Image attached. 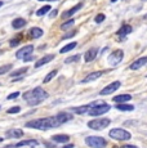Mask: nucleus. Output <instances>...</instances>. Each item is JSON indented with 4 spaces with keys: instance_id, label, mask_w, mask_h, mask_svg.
I'll return each instance as SVG.
<instances>
[{
    "instance_id": "1",
    "label": "nucleus",
    "mask_w": 147,
    "mask_h": 148,
    "mask_svg": "<svg viewBox=\"0 0 147 148\" xmlns=\"http://www.w3.org/2000/svg\"><path fill=\"white\" fill-rule=\"evenodd\" d=\"M59 125L61 124H59V121L56 117L38 119V120L26 122V127H32V129H38V130H48V129H52V127H58Z\"/></svg>"
},
{
    "instance_id": "2",
    "label": "nucleus",
    "mask_w": 147,
    "mask_h": 148,
    "mask_svg": "<svg viewBox=\"0 0 147 148\" xmlns=\"http://www.w3.org/2000/svg\"><path fill=\"white\" fill-rule=\"evenodd\" d=\"M22 97H23V99L30 106H36V104H40L41 102H44L45 99L48 98V93L45 92L44 89L38 86V88H35V89L26 92Z\"/></svg>"
},
{
    "instance_id": "3",
    "label": "nucleus",
    "mask_w": 147,
    "mask_h": 148,
    "mask_svg": "<svg viewBox=\"0 0 147 148\" xmlns=\"http://www.w3.org/2000/svg\"><path fill=\"white\" fill-rule=\"evenodd\" d=\"M109 136L110 138H112V139H115V140H120V142L129 140V139L132 138L131 133H129L128 130H125V129H121V127H115V129L110 130Z\"/></svg>"
},
{
    "instance_id": "4",
    "label": "nucleus",
    "mask_w": 147,
    "mask_h": 148,
    "mask_svg": "<svg viewBox=\"0 0 147 148\" xmlns=\"http://www.w3.org/2000/svg\"><path fill=\"white\" fill-rule=\"evenodd\" d=\"M85 144L89 146L90 148H104L107 146V142L102 136L90 135V136H87L85 138Z\"/></svg>"
},
{
    "instance_id": "5",
    "label": "nucleus",
    "mask_w": 147,
    "mask_h": 148,
    "mask_svg": "<svg viewBox=\"0 0 147 148\" xmlns=\"http://www.w3.org/2000/svg\"><path fill=\"white\" fill-rule=\"evenodd\" d=\"M110 124H111L110 119H94L88 122V127H90L92 130H103Z\"/></svg>"
},
{
    "instance_id": "6",
    "label": "nucleus",
    "mask_w": 147,
    "mask_h": 148,
    "mask_svg": "<svg viewBox=\"0 0 147 148\" xmlns=\"http://www.w3.org/2000/svg\"><path fill=\"white\" fill-rule=\"evenodd\" d=\"M110 110H111V107H110L109 104H106V103H102V104H100V106H95V107L90 108L88 113H89L90 116H93V117H95V116H101V115H104V113H107V112H109Z\"/></svg>"
},
{
    "instance_id": "7",
    "label": "nucleus",
    "mask_w": 147,
    "mask_h": 148,
    "mask_svg": "<svg viewBox=\"0 0 147 148\" xmlns=\"http://www.w3.org/2000/svg\"><path fill=\"white\" fill-rule=\"evenodd\" d=\"M123 58H124V52L121 49H116L109 56V63L111 66H116L123 61Z\"/></svg>"
},
{
    "instance_id": "8",
    "label": "nucleus",
    "mask_w": 147,
    "mask_h": 148,
    "mask_svg": "<svg viewBox=\"0 0 147 148\" xmlns=\"http://www.w3.org/2000/svg\"><path fill=\"white\" fill-rule=\"evenodd\" d=\"M120 85H121V82L120 81H114V82H111V84H109L107 86H104L102 90L100 92V94L101 95H110V94H112V93H115L116 90L120 88Z\"/></svg>"
},
{
    "instance_id": "9",
    "label": "nucleus",
    "mask_w": 147,
    "mask_h": 148,
    "mask_svg": "<svg viewBox=\"0 0 147 148\" xmlns=\"http://www.w3.org/2000/svg\"><path fill=\"white\" fill-rule=\"evenodd\" d=\"M32 50H34V47L32 45H26L25 48H21L19 50H17V53H16V57L18 59H22V58H26L27 56H30L31 53H32Z\"/></svg>"
},
{
    "instance_id": "10",
    "label": "nucleus",
    "mask_w": 147,
    "mask_h": 148,
    "mask_svg": "<svg viewBox=\"0 0 147 148\" xmlns=\"http://www.w3.org/2000/svg\"><path fill=\"white\" fill-rule=\"evenodd\" d=\"M103 73H104L103 71H94V72H92V73H89V75H87L85 79L81 81V84H87V82H90V81L97 80V79H100L101 76L103 75Z\"/></svg>"
},
{
    "instance_id": "11",
    "label": "nucleus",
    "mask_w": 147,
    "mask_h": 148,
    "mask_svg": "<svg viewBox=\"0 0 147 148\" xmlns=\"http://www.w3.org/2000/svg\"><path fill=\"white\" fill-rule=\"evenodd\" d=\"M146 64H147V57H141V58L135 59V61L131 64V70H133V71L138 70V68L146 66Z\"/></svg>"
},
{
    "instance_id": "12",
    "label": "nucleus",
    "mask_w": 147,
    "mask_h": 148,
    "mask_svg": "<svg viewBox=\"0 0 147 148\" xmlns=\"http://www.w3.org/2000/svg\"><path fill=\"white\" fill-rule=\"evenodd\" d=\"M56 119L59 121V124H65V122L72 120L74 116H72V113H69V112H59V113H57Z\"/></svg>"
},
{
    "instance_id": "13",
    "label": "nucleus",
    "mask_w": 147,
    "mask_h": 148,
    "mask_svg": "<svg viewBox=\"0 0 147 148\" xmlns=\"http://www.w3.org/2000/svg\"><path fill=\"white\" fill-rule=\"evenodd\" d=\"M97 54H98V49H97V48H90L88 52L84 54V61H85V62L94 61V58L97 57Z\"/></svg>"
},
{
    "instance_id": "14",
    "label": "nucleus",
    "mask_w": 147,
    "mask_h": 148,
    "mask_svg": "<svg viewBox=\"0 0 147 148\" xmlns=\"http://www.w3.org/2000/svg\"><path fill=\"white\" fill-rule=\"evenodd\" d=\"M53 59H54V54H48V56L43 57V58H40L38 62H36V63H35V68H39V67L44 66V64L49 63L50 61H53Z\"/></svg>"
},
{
    "instance_id": "15",
    "label": "nucleus",
    "mask_w": 147,
    "mask_h": 148,
    "mask_svg": "<svg viewBox=\"0 0 147 148\" xmlns=\"http://www.w3.org/2000/svg\"><path fill=\"white\" fill-rule=\"evenodd\" d=\"M52 140L56 142V143H63V144H67L70 140V136L66 135V134H56L52 136Z\"/></svg>"
},
{
    "instance_id": "16",
    "label": "nucleus",
    "mask_w": 147,
    "mask_h": 148,
    "mask_svg": "<svg viewBox=\"0 0 147 148\" xmlns=\"http://www.w3.org/2000/svg\"><path fill=\"white\" fill-rule=\"evenodd\" d=\"M131 99H132L131 94H120V95L114 97V99H112V101H114L116 104H121V103H126V102H129Z\"/></svg>"
},
{
    "instance_id": "17",
    "label": "nucleus",
    "mask_w": 147,
    "mask_h": 148,
    "mask_svg": "<svg viewBox=\"0 0 147 148\" xmlns=\"http://www.w3.org/2000/svg\"><path fill=\"white\" fill-rule=\"evenodd\" d=\"M5 135L8 138H22L23 136V132L21 129H12V130H8L5 133Z\"/></svg>"
},
{
    "instance_id": "18",
    "label": "nucleus",
    "mask_w": 147,
    "mask_h": 148,
    "mask_svg": "<svg viewBox=\"0 0 147 148\" xmlns=\"http://www.w3.org/2000/svg\"><path fill=\"white\" fill-rule=\"evenodd\" d=\"M89 110H90V106L89 104H87V106H80V107L71 108V112L78 113V115H84V113H88Z\"/></svg>"
},
{
    "instance_id": "19",
    "label": "nucleus",
    "mask_w": 147,
    "mask_h": 148,
    "mask_svg": "<svg viewBox=\"0 0 147 148\" xmlns=\"http://www.w3.org/2000/svg\"><path fill=\"white\" fill-rule=\"evenodd\" d=\"M81 7H83V3H79L78 5H75L74 8H71V9H69L67 12H65L63 14H62V17H63V18H67V17H71L72 14H75L76 12H78V10H80V9H81Z\"/></svg>"
},
{
    "instance_id": "20",
    "label": "nucleus",
    "mask_w": 147,
    "mask_h": 148,
    "mask_svg": "<svg viewBox=\"0 0 147 148\" xmlns=\"http://www.w3.org/2000/svg\"><path fill=\"white\" fill-rule=\"evenodd\" d=\"M26 25V19H23V18H16V19H13V22H12V27L14 28V30H19V28H22Z\"/></svg>"
},
{
    "instance_id": "21",
    "label": "nucleus",
    "mask_w": 147,
    "mask_h": 148,
    "mask_svg": "<svg viewBox=\"0 0 147 148\" xmlns=\"http://www.w3.org/2000/svg\"><path fill=\"white\" fill-rule=\"evenodd\" d=\"M43 30L41 28H39V27H32L30 30V36L32 39H39L40 36H43Z\"/></svg>"
},
{
    "instance_id": "22",
    "label": "nucleus",
    "mask_w": 147,
    "mask_h": 148,
    "mask_svg": "<svg viewBox=\"0 0 147 148\" xmlns=\"http://www.w3.org/2000/svg\"><path fill=\"white\" fill-rule=\"evenodd\" d=\"M116 110L123 111V112H132L134 110V106L128 104V103H121V104H116Z\"/></svg>"
},
{
    "instance_id": "23",
    "label": "nucleus",
    "mask_w": 147,
    "mask_h": 148,
    "mask_svg": "<svg viewBox=\"0 0 147 148\" xmlns=\"http://www.w3.org/2000/svg\"><path fill=\"white\" fill-rule=\"evenodd\" d=\"M132 31H133V28H132L131 26H129V25H125V26H123V27L120 28V30L117 31V35H119V36H121V38H124L125 35L131 34Z\"/></svg>"
},
{
    "instance_id": "24",
    "label": "nucleus",
    "mask_w": 147,
    "mask_h": 148,
    "mask_svg": "<svg viewBox=\"0 0 147 148\" xmlns=\"http://www.w3.org/2000/svg\"><path fill=\"white\" fill-rule=\"evenodd\" d=\"M25 146H38V142L34 140V139H27V140H22V142H18L16 144V147H25Z\"/></svg>"
},
{
    "instance_id": "25",
    "label": "nucleus",
    "mask_w": 147,
    "mask_h": 148,
    "mask_svg": "<svg viewBox=\"0 0 147 148\" xmlns=\"http://www.w3.org/2000/svg\"><path fill=\"white\" fill-rule=\"evenodd\" d=\"M76 45H78V44H76V41H72V42H70V44L65 45V47L62 48L61 50H59V53H62V54H63V53H67V52H70V50H72L74 48L76 47Z\"/></svg>"
},
{
    "instance_id": "26",
    "label": "nucleus",
    "mask_w": 147,
    "mask_h": 148,
    "mask_svg": "<svg viewBox=\"0 0 147 148\" xmlns=\"http://www.w3.org/2000/svg\"><path fill=\"white\" fill-rule=\"evenodd\" d=\"M27 72V67H22L19 70H16V71H12L10 72V76L12 77H16V76H19V75H23V73Z\"/></svg>"
},
{
    "instance_id": "27",
    "label": "nucleus",
    "mask_w": 147,
    "mask_h": 148,
    "mask_svg": "<svg viewBox=\"0 0 147 148\" xmlns=\"http://www.w3.org/2000/svg\"><path fill=\"white\" fill-rule=\"evenodd\" d=\"M57 72H58L57 70H52V71H50V72L44 77V82H45V84H47V82H49L52 79H54L56 75H57Z\"/></svg>"
},
{
    "instance_id": "28",
    "label": "nucleus",
    "mask_w": 147,
    "mask_h": 148,
    "mask_svg": "<svg viewBox=\"0 0 147 148\" xmlns=\"http://www.w3.org/2000/svg\"><path fill=\"white\" fill-rule=\"evenodd\" d=\"M50 10V7L49 5H45V7H43V8H40V9L36 12V16H39V17H41V16H44V14H47L48 12Z\"/></svg>"
},
{
    "instance_id": "29",
    "label": "nucleus",
    "mask_w": 147,
    "mask_h": 148,
    "mask_svg": "<svg viewBox=\"0 0 147 148\" xmlns=\"http://www.w3.org/2000/svg\"><path fill=\"white\" fill-rule=\"evenodd\" d=\"M74 23H75V21H74V19H69V21H66V22H63V23H62L61 28H62V30H69L70 27L74 26Z\"/></svg>"
},
{
    "instance_id": "30",
    "label": "nucleus",
    "mask_w": 147,
    "mask_h": 148,
    "mask_svg": "<svg viewBox=\"0 0 147 148\" xmlns=\"http://www.w3.org/2000/svg\"><path fill=\"white\" fill-rule=\"evenodd\" d=\"M10 68H12V64H4V66L0 67V75H4V73L9 72Z\"/></svg>"
},
{
    "instance_id": "31",
    "label": "nucleus",
    "mask_w": 147,
    "mask_h": 148,
    "mask_svg": "<svg viewBox=\"0 0 147 148\" xmlns=\"http://www.w3.org/2000/svg\"><path fill=\"white\" fill-rule=\"evenodd\" d=\"M19 112H21V107H18V106L10 107L9 110L7 111V113H10V115H12V113H19Z\"/></svg>"
},
{
    "instance_id": "32",
    "label": "nucleus",
    "mask_w": 147,
    "mask_h": 148,
    "mask_svg": "<svg viewBox=\"0 0 147 148\" xmlns=\"http://www.w3.org/2000/svg\"><path fill=\"white\" fill-rule=\"evenodd\" d=\"M79 59H80V56L79 54H76V56H74V57H70V58H67L66 61V63H72V62H78Z\"/></svg>"
},
{
    "instance_id": "33",
    "label": "nucleus",
    "mask_w": 147,
    "mask_h": 148,
    "mask_svg": "<svg viewBox=\"0 0 147 148\" xmlns=\"http://www.w3.org/2000/svg\"><path fill=\"white\" fill-rule=\"evenodd\" d=\"M103 21H104V14L100 13V14H97V16H95V18H94L95 23H101V22H103Z\"/></svg>"
},
{
    "instance_id": "34",
    "label": "nucleus",
    "mask_w": 147,
    "mask_h": 148,
    "mask_svg": "<svg viewBox=\"0 0 147 148\" xmlns=\"http://www.w3.org/2000/svg\"><path fill=\"white\" fill-rule=\"evenodd\" d=\"M75 34H76V31H75V30H72V31H70L69 34L63 35V38H62V39H63V40H66V39H70V38H72V36L75 35Z\"/></svg>"
},
{
    "instance_id": "35",
    "label": "nucleus",
    "mask_w": 147,
    "mask_h": 148,
    "mask_svg": "<svg viewBox=\"0 0 147 148\" xmlns=\"http://www.w3.org/2000/svg\"><path fill=\"white\" fill-rule=\"evenodd\" d=\"M17 97H19V92H16V93H12V94H9L7 97L8 101H12V99H16Z\"/></svg>"
},
{
    "instance_id": "36",
    "label": "nucleus",
    "mask_w": 147,
    "mask_h": 148,
    "mask_svg": "<svg viewBox=\"0 0 147 148\" xmlns=\"http://www.w3.org/2000/svg\"><path fill=\"white\" fill-rule=\"evenodd\" d=\"M19 41H21V39H19V36H18L17 39H13V40H10L9 44H10V47H16V45L19 44Z\"/></svg>"
},
{
    "instance_id": "37",
    "label": "nucleus",
    "mask_w": 147,
    "mask_h": 148,
    "mask_svg": "<svg viewBox=\"0 0 147 148\" xmlns=\"http://www.w3.org/2000/svg\"><path fill=\"white\" fill-rule=\"evenodd\" d=\"M121 148H138L137 146H133V144H125V146H123Z\"/></svg>"
},
{
    "instance_id": "38",
    "label": "nucleus",
    "mask_w": 147,
    "mask_h": 148,
    "mask_svg": "<svg viewBox=\"0 0 147 148\" xmlns=\"http://www.w3.org/2000/svg\"><path fill=\"white\" fill-rule=\"evenodd\" d=\"M61 148H75V146H74V144H71V143H67L66 146H63V147H61Z\"/></svg>"
},
{
    "instance_id": "39",
    "label": "nucleus",
    "mask_w": 147,
    "mask_h": 148,
    "mask_svg": "<svg viewBox=\"0 0 147 148\" xmlns=\"http://www.w3.org/2000/svg\"><path fill=\"white\" fill-rule=\"evenodd\" d=\"M57 13H58L57 10H52V12H50V14H49V16H50V17H56V16H57Z\"/></svg>"
},
{
    "instance_id": "40",
    "label": "nucleus",
    "mask_w": 147,
    "mask_h": 148,
    "mask_svg": "<svg viewBox=\"0 0 147 148\" xmlns=\"http://www.w3.org/2000/svg\"><path fill=\"white\" fill-rule=\"evenodd\" d=\"M32 59H34V57H31V56H27L26 58H25V61H26V62H30V61H32Z\"/></svg>"
},
{
    "instance_id": "41",
    "label": "nucleus",
    "mask_w": 147,
    "mask_h": 148,
    "mask_svg": "<svg viewBox=\"0 0 147 148\" xmlns=\"http://www.w3.org/2000/svg\"><path fill=\"white\" fill-rule=\"evenodd\" d=\"M3 140H4V139H3V138H0V143H1V142H3Z\"/></svg>"
},
{
    "instance_id": "42",
    "label": "nucleus",
    "mask_w": 147,
    "mask_h": 148,
    "mask_svg": "<svg viewBox=\"0 0 147 148\" xmlns=\"http://www.w3.org/2000/svg\"><path fill=\"white\" fill-rule=\"evenodd\" d=\"M0 7H3V1H0Z\"/></svg>"
},
{
    "instance_id": "43",
    "label": "nucleus",
    "mask_w": 147,
    "mask_h": 148,
    "mask_svg": "<svg viewBox=\"0 0 147 148\" xmlns=\"http://www.w3.org/2000/svg\"><path fill=\"white\" fill-rule=\"evenodd\" d=\"M111 1H112V3H115V1H117V0H111Z\"/></svg>"
},
{
    "instance_id": "44",
    "label": "nucleus",
    "mask_w": 147,
    "mask_h": 148,
    "mask_svg": "<svg viewBox=\"0 0 147 148\" xmlns=\"http://www.w3.org/2000/svg\"><path fill=\"white\" fill-rule=\"evenodd\" d=\"M39 1H43V0H39Z\"/></svg>"
}]
</instances>
